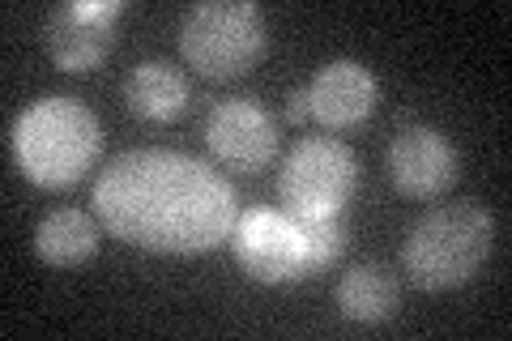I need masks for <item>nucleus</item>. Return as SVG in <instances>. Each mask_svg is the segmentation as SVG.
I'll list each match as a JSON object with an SVG mask.
<instances>
[{"label": "nucleus", "instance_id": "ddd939ff", "mask_svg": "<svg viewBox=\"0 0 512 341\" xmlns=\"http://www.w3.org/2000/svg\"><path fill=\"white\" fill-rule=\"evenodd\" d=\"M397 299H402V286H397L393 269H384L376 261L355 265L338 282V307L346 320H359V324H380L397 312Z\"/></svg>", "mask_w": 512, "mask_h": 341}, {"label": "nucleus", "instance_id": "0eeeda50", "mask_svg": "<svg viewBox=\"0 0 512 341\" xmlns=\"http://www.w3.org/2000/svg\"><path fill=\"white\" fill-rule=\"evenodd\" d=\"M205 145L231 171H261L278 154V120L256 99H222L205 116Z\"/></svg>", "mask_w": 512, "mask_h": 341}, {"label": "nucleus", "instance_id": "7ed1b4c3", "mask_svg": "<svg viewBox=\"0 0 512 341\" xmlns=\"http://www.w3.org/2000/svg\"><path fill=\"white\" fill-rule=\"evenodd\" d=\"M495 222L478 201L436 205L410 226L402 243V265L414 286L448 290L470 282L491 256Z\"/></svg>", "mask_w": 512, "mask_h": 341}, {"label": "nucleus", "instance_id": "2eb2a0df", "mask_svg": "<svg viewBox=\"0 0 512 341\" xmlns=\"http://www.w3.org/2000/svg\"><path fill=\"white\" fill-rule=\"evenodd\" d=\"M286 120H291V124H303V120H312L308 86H303V90H291V94H286Z\"/></svg>", "mask_w": 512, "mask_h": 341}, {"label": "nucleus", "instance_id": "f257e3e1", "mask_svg": "<svg viewBox=\"0 0 512 341\" xmlns=\"http://www.w3.org/2000/svg\"><path fill=\"white\" fill-rule=\"evenodd\" d=\"M94 214L150 252H210L231 239L239 197L214 162L180 150H124L94 180Z\"/></svg>", "mask_w": 512, "mask_h": 341}, {"label": "nucleus", "instance_id": "39448f33", "mask_svg": "<svg viewBox=\"0 0 512 341\" xmlns=\"http://www.w3.org/2000/svg\"><path fill=\"white\" fill-rule=\"evenodd\" d=\"M359 180L350 145L333 137H303L282 162L278 197L291 218H338Z\"/></svg>", "mask_w": 512, "mask_h": 341}, {"label": "nucleus", "instance_id": "f8f14e48", "mask_svg": "<svg viewBox=\"0 0 512 341\" xmlns=\"http://www.w3.org/2000/svg\"><path fill=\"white\" fill-rule=\"evenodd\" d=\"M35 248L43 261L56 269L82 265L99 252V222H94L86 209H52L35 231Z\"/></svg>", "mask_w": 512, "mask_h": 341}, {"label": "nucleus", "instance_id": "f03ea898", "mask_svg": "<svg viewBox=\"0 0 512 341\" xmlns=\"http://www.w3.org/2000/svg\"><path fill=\"white\" fill-rule=\"evenodd\" d=\"M103 154V124L99 116L77 103L52 94L30 103L13 120V158L18 171L39 188H69L99 162Z\"/></svg>", "mask_w": 512, "mask_h": 341}, {"label": "nucleus", "instance_id": "20e7f679", "mask_svg": "<svg viewBox=\"0 0 512 341\" xmlns=\"http://www.w3.org/2000/svg\"><path fill=\"white\" fill-rule=\"evenodd\" d=\"M269 26L252 0H201L180 26V52L201 77H239L265 56Z\"/></svg>", "mask_w": 512, "mask_h": 341}, {"label": "nucleus", "instance_id": "423d86ee", "mask_svg": "<svg viewBox=\"0 0 512 341\" xmlns=\"http://www.w3.org/2000/svg\"><path fill=\"white\" fill-rule=\"evenodd\" d=\"M231 248H235V261L256 282H295L308 273L299 222L291 214H278V209L239 214L231 231Z\"/></svg>", "mask_w": 512, "mask_h": 341}, {"label": "nucleus", "instance_id": "6e6552de", "mask_svg": "<svg viewBox=\"0 0 512 341\" xmlns=\"http://www.w3.org/2000/svg\"><path fill=\"white\" fill-rule=\"evenodd\" d=\"M124 13V0H77V5H60L47 13L43 22V43L52 60L64 73H86L94 69L107 47H111V26Z\"/></svg>", "mask_w": 512, "mask_h": 341}, {"label": "nucleus", "instance_id": "4468645a", "mask_svg": "<svg viewBox=\"0 0 512 341\" xmlns=\"http://www.w3.org/2000/svg\"><path fill=\"white\" fill-rule=\"evenodd\" d=\"M295 222H299L303 265H308V273L338 265V256L346 248V226L338 218H295Z\"/></svg>", "mask_w": 512, "mask_h": 341}, {"label": "nucleus", "instance_id": "9d476101", "mask_svg": "<svg viewBox=\"0 0 512 341\" xmlns=\"http://www.w3.org/2000/svg\"><path fill=\"white\" fill-rule=\"evenodd\" d=\"M380 99V86L367 64L359 60H329L312 81H308V103L312 120L325 128H355L359 120L372 116Z\"/></svg>", "mask_w": 512, "mask_h": 341}, {"label": "nucleus", "instance_id": "9b49d317", "mask_svg": "<svg viewBox=\"0 0 512 341\" xmlns=\"http://www.w3.org/2000/svg\"><path fill=\"white\" fill-rule=\"evenodd\" d=\"M124 103L141 120H175L188 107V77L171 60H141L124 81Z\"/></svg>", "mask_w": 512, "mask_h": 341}, {"label": "nucleus", "instance_id": "1a4fd4ad", "mask_svg": "<svg viewBox=\"0 0 512 341\" xmlns=\"http://www.w3.org/2000/svg\"><path fill=\"white\" fill-rule=\"evenodd\" d=\"M389 180L406 197H440L444 188H453L457 180V150L448 145V137L431 124H406L393 137L389 154Z\"/></svg>", "mask_w": 512, "mask_h": 341}]
</instances>
